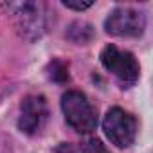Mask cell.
<instances>
[{
	"label": "cell",
	"mask_w": 153,
	"mask_h": 153,
	"mask_svg": "<svg viewBox=\"0 0 153 153\" xmlns=\"http://www.w3.org/2000/svg\"><path fill=\"white\" fill-rule=\"evenodd\" d=\"M61 110L68 126L79 133H90L97 126V114L88 97L79 90H68L61 96Z\"/></svg>",
	"instance_id": "obj_1"
},
{
	"label": "cell",
	"mask_w": 153,
	"mask_h": 153,
	"mask_svg": "<svg viewBox=\"0 0 153 153\" xmlns=\"http://www.w3.org/2000/svg\"><path fill=\"white\" fill-rule=\"evenodd\" d=\"M101 63L121 81V85L126 87L133 85L140 76V67L135 56L128 51H119L115 45H106L101 51Z\"/></svg>",
	"instance_id": "obj_2"
},
{
	"label": "cell",
	"mask_w": 153,
	"mask_h": 153,
	"mask_svg": "<svg viewBox=\"0 0 153 153\" xmlns=\"http://www.w3.org/2000/svg\"><path fill=\"white\" fill-rule=\"evenodd\" d=\"M103 130L112 144L117 148H128L137 137V119L130 112L115 106L105 115Z\"/></svg>",
	"instance_id": "obj_3"
},
{
	"label": "cell",
	"mask_w": 153,
	"mask_h": 153,
	"mask_svg": "<svg viewBox=\"0 0 153 153\" xmlns=\"http://www.w3.org/2000/svg\"><path fill=\"white\" fill-rule=\"evenodd\" d=\"M105 29L114 36H140L146 29V18L137 9L119 7L108 15Z\"/></svg>",
	"instance_id": "obj_4"
},
{
	"label": "cell",
	"mask_w": 153,
	"mask_h": 153,
	"mask_svg": "<svg viewBox=\"0 0 153 153\" xmlns=\"http://www.w3.org/2000/svg\"><path fill=\"white\" fill-rule=\"evenodd\" d=\"M49 119V106L43 96H27L20 106L18 128L27 135H36L43 130Z\"/></svg>",
	"instance_id": "obj_5"
},
{
	"label": "cell",
	"mask_w": 153,
	"mask_h": 153,
	"mask_svg": "<svg viewBox=\"0 0 153 153\" xmlns=\"http://www.w3.org/2000/svg\"><path fill=\"white\" fill-rule=\"evenodd\" d=\"M16 16H18V29L25 36H29L31 33H33V38L40 36V33L43 31V16L40 15V6L22 4L18 6Z\"/></svg>",
	"instance_id": "obj_6"
},
{
	"label": "cell",
	"mask_w": 153,
	"mask_h": 153,
	"mask_svg": "<svg viewBox=\"0 0 153 153\" xmlns=\"http://www.w3.org/2000/svg\"><path fill=\"white\" fill-rule=\"evenodd\" d=\"M67 36L72 42H76V43H88L92 40V36H94V31L85 22H76V24H72L68 27V34Z\"/></svg>",
	"instance_id": "obj_7"
},
{
	"label": "cell",
	"mask_w": 153,
	"mask_h": 153,
	"mask_svg": "<svg viewBox=\"0 0 153 153\" xmlns=\"http://www.w3.org/2000/svg\"><path fill=\"white\" fill-rule=\"evenodd\" d=\"M51 72H49V78L52 81H58V83H63L68 79V72H67V67L61 63V61H52L51 63Z\"/></svg>",
	"instance_id": "obj_8"
},
{
	"label": "cell",
	"mask_w": 153,
	"mask_h": 153,
	"mask_svg": "<svg viewBox=\"0 0 153 153\" xmlns=\"http://www.w3.org/2000/svg\"><path fill=\"white\" fill-rule=\"evenodd\" d=\"M83 153H110L99 139H87L83 142Z\"/></svg>",
	"instance_id": "obj_9"
},
{
	"label": "cell",
	"mask_w": 153,
	"mask_h": 153,
	"mask_svg": "<svg viewBox=\"0 0 153 153\" xmlns=\"http://www.w3.org/2000/svg\"><path fill=\"white\" fill-rule=\"evenodd\" d=\"M67 7H70V9H78V11H83V9H87V7H90L92 6V2H63Z\"/></svg>",
	"instance_id": "obj_10"
}]
</instances>
